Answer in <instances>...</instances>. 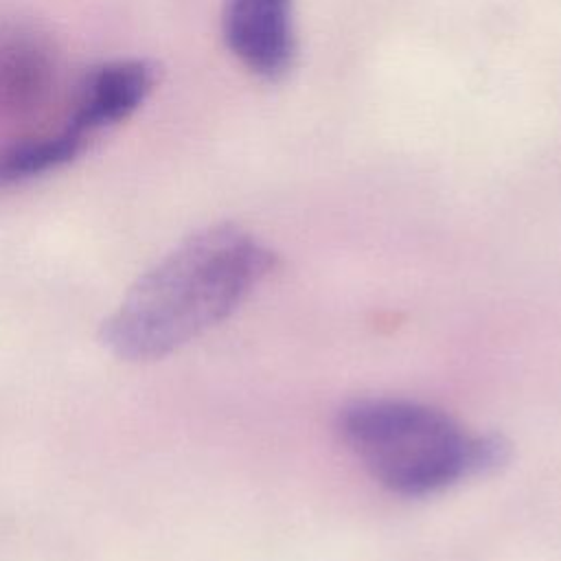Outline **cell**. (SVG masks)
<instances>
[{"label": "cell", "mask_w": 561, "mask_h": 561, "mask_svg": "<svg viewBox=\"0 0 561 561\" xmlns=\"http://www.w3.org/2000/svg\"><path fill=\"white\" fill-rule=\"evenodd\" d=\"M156 70L145 59H114L88 72L66 129L81 142L129 118L147 99Z\"/></svg>", "instance_id": "277c9868"}, {"label": "cell", "mask_w": 561, "mask_h": 561, "mask_svg": "<svg viewBox=\"0 0 561 561\" xmlns=\"http://www.w3.org/2000/svg\"><path fill=\"white\" fill-rule=\"evenodd\" d=\"M294 0H226L221 31L230 53L256 77L276 81L296 61Z\"/></svg>", "instance_id": "3957f363"}, {"label": "cell", "mask_w": 561, "mask_h": 561, "mask_svg": "<svg viewBox=\"0 0 561 561\" xmlns=\"http://www.w3.org/2000/svg\"><path fill=\"white\" fill-rule=\"evenodd\" d=\"M88 145L66 127L55 134H42L15 140L0 149V186H13L46 175L72 162Z\"/></svg>", "instance_id": "5b68a950"}, {"label": "cell", "mask_w": 561, "mask_h": 561, "mask_svg": "<svg viewBox=\"0 0 561 561\" xmlns=\"http://www.w3.org/2000/svg\"><path fill=\"white\" fill-rule=\"evenodd\" d=\"M337 432L359 465L390 493L425 497L506 465L508 443L471 432L427 403L366 397L346 403Z\"/></svg>", "instance_id": "7a4b0ae2"}, {"label": "cell", "mask_w": 561, "mask_h": 561, "mask_svg": "<svg viewBox=\"0 0 561 561\" xmlns=\"http://www.w3.org/2000/svg\"><path fill=\"white\" fill-rule=\"evenodd\" d=\"M274 267L276 254L245 228H202L131 285L101 342L125 362L167 357L230 318Z\"/></svg>", "instance_id": "6da1fadb"}]
</instances>
